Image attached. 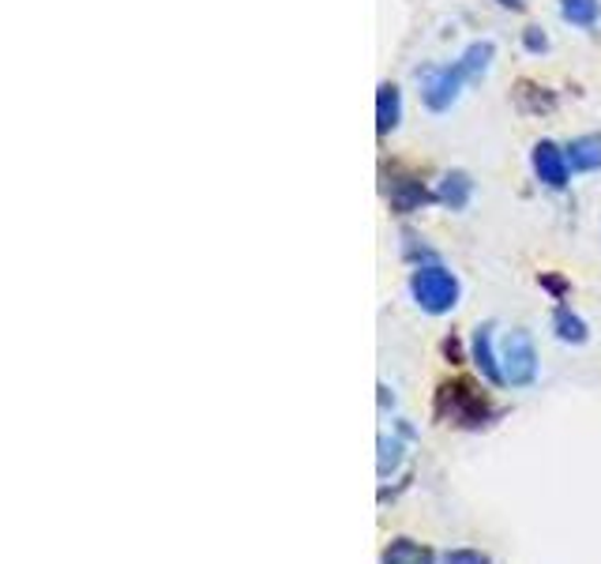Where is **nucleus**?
<instances>
[{"label": "nucleus", "instance_id": "obj_1", "mask_svg": "<svg viewBox=\"0 0 601 564\" xmlns=\"http://www.w3.org/2000/svg\"><path fill=\"white\" fill-rule=\"evenodd\" d=\"M409 297H414V305L422 313L444 316L459 305V279L448 268H440V263H422L409 275Z\"/></svg>", "mask_w": 601, "mask_h": 564}, {"label": "nucleus", "instance_id": "obj_2", "mask_svg": "<svg viewBox=\"0 0 601 564\" xmlns=\"http://www.w3.org/2000/svg\"><path fill=\"white\" fill-rule=\"evenodd\" d=\"M436 411L440 417H448L455 425H467V430H478L493 417V406L481 395L470 380H451V384L440 388V399H436Z\"/></svg>", "mask_w": 601, "mask_h": 564}, {"label": "nucleus", "instance_id": "obj_3", "mask_svg": "<svg viewBox=\"0 0 601 564\" xmlns=\"http://www.w3.org/2000/svg\"><path fill=\"white\" fill-rule=\"evenodd\" d=\"M500 369H504V384L512 388H531L537 380V350H534V335L526 327L507 332L504 350H500Z\"/></svg>", "mask_w": 601, "mask_h": 564}, {"label": "nucleus", "instance_id": "obj_4", "mask_svg": "<svg viewBox=\"0 0 601 564\" xmlns=\"http://www.w3.org/2000/svg\"><path fill=\"white\" fill-rule=\"evenodd\" d=\"M462 68L459 65H444V68H425L422 72V102L433 109V113H444L459 102L462 90Z\"/></svg>", "mask_w": 601, "mask_h": 564}, {"label": "nucleus", "instance_id": "obj_5", "mask_svg": "<svg viewBox=\"0 0 601 564\" xmlns=\"http://www.w3.org/2000/svg\"><path fill=\"white\" fill-rule=\"evenodd\" d=\"M531 162H534V174H537V181H542V185H549V188H564V185H568V177H571L568 154H564L553 140L534 143Z\"/></svg>", "mask_w": 601, "mask_h": 564}, {"label": "nucleus", "instance_id": "obj_6", "mask_svg": "<svg viewBox=\"0 0 601 564\" xmlns=\"http://www.w3.org/2000/svg\"><path fill=\"white\" fill-rule=\"evenodd\" d=\"M470 361L478 366L481 377L493 388H504V369H500V354L493 350V324H478L470 335Z\"/></svg>", "mask_w": 601, "mask_h": 564}, {"label": "nucleus", "instance_id": "obj_7", "mask_svg": "<svg viewBox=\"0 0 601 564\" xmlns=\"http://www.w3.org/2000/svg\"><path fill=\"white\" fill-rule=\"evenodd\" d=\"M568 154V166L579 170V174H590V170H601V132H587L576 135V140L564 148Z\"/></svg>", "mask_w": 601, "mask_h": 564}, {"label": "nucleus", "instance_id": "obj_8", "mask_svg": "<svg viewBox=\"0 0 601 564\" xmlns=\"http://www.w3.org/2000/svg\"><path fill=\"white\" fill-rule=\"evenodd\" d=\"M398 121H403V90L395 84H380L376 90V132L387 135L398 129Z\"/></svg>", "mask_w": 601, "mask_h": 564}, {"label": "nucleus", "instance_id": "obj_9", "mask_svg": "<svg viewBox=\"0 0 601 564\" xmlns=\"http://www.w3.org/2000/svg\"><path fill=\"white\" fill-rule=\"evenodd\" d=\"M473 196V181L470 174H462V170H451V174L440 177V188H436V199H440L444 207H451V212H462V207L470 204Z\"/></svg>", "mask_w": 601, "mask_h": 564}, {"label": "nucleus", "instance_id": "obj_10", "mask_svg": "<svg viewBox=\"0 0 601 564\" xmlns=\"http://www.w3.org/2000/svg\"><path fill=\"white\" fill-rule=\"evenodd\" d=\"M493 53H496L493 42H470L455 65L462 68V76H467V79H481L489 72V65H493Z\"/></svg>", "mask_w": 601, "mask_h": 564}, {"label": "nucleus", "instance_id": "obj_11", "mask_svg": "<svg viewBox=\"0 0 601 564\" xmlns=\"http://www.w3.org/2000/svg\"><path fill=\"white\" fill-rule=\"evenodd\" d=\"M380 564H433V550L414 539H395L384 550Z\"/></svg>", "mask_w": 601, "mask_h": 564}, {"label": "nucleus", "instance_id": "obj_12", "mask_svg": "<svg viewBox=\"0 0 601 564\" xmlns=\"http://www.w3.org/2000/svg\"><path fill=\"white\" fill-rule=\"evenodd\" d=\"M553 332H557L560 343H571V347H582V343L590 339L587 321H582L579 313H571V308H564V305L553 313Z\"/></svg>", "mask_w": 601, "mask_h": 564}, {"label": "nucleus", "instance_id": "obj_13", "mask_svg": "<svg viewBox=\"0 0 601 564\" xmlns=\"http://www.w3.org/2000/svg\"><path fill=\"white\" fill-rule=\"evenodd\" d=\"M425 199H429V193H425L422 181H414V177H403V181H395V185H391V207H395L398 215L417 212Z\"/></svg>", "mask_w": 601, "mask_h": 564}, {"label": "nucleus", "instance_id": "obj_14", "mask_svg": "<svg viewBox=\"0 0 601 564\" xmlns=\"http://www.w3.org/2000/svg\"><path fill=\"white\" fill-rule=\"evenodd\" d=\"M560 15H564V23L590 31V26L598 23V15H601V4H598V0H560Z\"/></svg>", "mask_w": 601, "mask_h": 564}, {"label": "nucleus", "instance_id": "obj_15", "mask_svg": "<svg viewBox=\"0 0 601 564\" xmlns=\"http://www.w3.org/2000/svg\"><path fill=\"white\" fill-rule=\"evenodd\" d=\"M398 463H403V441H398V436L380 433V478H387Z\"/></svg>", "mask_w": 601, "mask_h": 564}, {"label": "nucleus", "instance_id": "obj_16", "mask_svg": "<svg viewBox=\"0 0 601 564\" xmlns=\"http://www.w3.org/2000/svg\"><path fill=\"white\" fill-rule=\"evenodd\" d=\"M440 564H493V561H489V553H481V550H448L440 557Z\"/></svg>", "mask_w": 601, "mask_h": 564}, {"label": "nucleus", "instance_id": "obj_17", "mask_svg": "<svg viewBox=\"0 0 601 564\" xmlns=\"http://www.w3.org/2000/svg\"><path fill=\"white\" fill-rule=\"evenodd\" d=\"M523 45L531 53H545V50H549V39H545L542 26H526V31H523Z\"/></svg>", "mask_w": 601, "mask_h": 564}, {"label": "nucleus", "instance_id": "obj_18", "mask_svg": "<svg viewBox=\"0 0 601 564\" xmlns=\"http://www.w3.org/2000/svg\"><path fill=\"white\" fill-rule=\"evenodd\" d=\"M500 8H507V12H523L526 8V0H496Z\"/></svg>", "mask_w": 601, "mask_h": 564}]
</instances>
